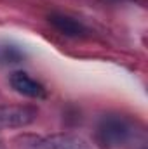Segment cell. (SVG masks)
Here are the masks:
<instances>
[{
	"label": "cell",
	"mask_w": 148,
	"mask_h": 149,
	"mask_svg": "<svg viewBox=\"0 0 148 149\" xmlns=\"http://www.w3.org/2000/svg\"><path fill=\"white\" fill-rule=\"evenodd\" d=\"M140 139L134 123L122 114H105L96 125V141L106 149L134 148Z\"/></svg>",
	"instance_id": "cell-1"
},
{
	"label": "cell",
	"mask_w": 148,
	"mask_h": 149,
	"mask_svg": "<svg viewBox=\"0 0 148 149\" xmlns=\"http://www.w3.org/2000/svg\"><path fill=\"white\" fill-rule=\"evenodd\" d=\"M38 116V109L28 104L0 106V128H23L32 125Z\"/></svg>",
	"instance_id": "cell-2"
},
{
	"label": "cell",
	"mask_w": 148,
	"mask_h": 149,
	"mask_svg": "<svg viewBox=\"0 0 148 149\" xmlns=\"http://www.w3.org/2000/svg\"><path fill=\"white\" fill-rule=\"evenodd\" d=\"M47 21L58 33H61V35H65L68 38H84L89 35V28L82 21L75 19L68 14L52 12V14L47 16Z\"/></svg>",
	"instance_id": "cell-3"
},
{
	"label": "cell",
	"mask_w": 148,
	"mask_h": 149,
	"mask_svg": "<svg viewBox=\"0 0 148 149\" xmlns=\"http://www.w3.org/2000/svg\"><path fill=\"white\" fill-rule=\"evenodd\" d=\"M9 83H11V87H12L18 94H21V95H25V97L37 99V101L47 97V88H45L38 80L32 78L30 74L25 73V71H14V73H11Z\"/></svg>",
	"instance_id": "cell-4"
},
{
	"label": "cell",
	"mask_w": 148,
	"mask_h": 149,
	"mask_svg": "<svg viewBox=\"0 0 148 149\" xmlns=\"http://www.w3.org/2000/svg\"><path fill=\"white\" fill-rule=\"evenodd\" d=\"M0 149H2V146H0Z\"/></svg>",
	"instance_id": "cell-5"
}]
</instances>
